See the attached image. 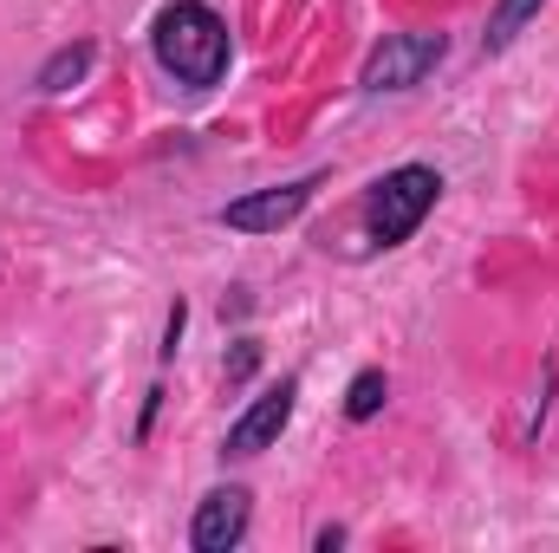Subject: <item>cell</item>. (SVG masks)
Instances as JSON below:
<instances>
[{
  "instance_id": "cell-7",
  "label": "cell",
  "mask_w": 559,
  "mask_h": 553,
  "mask_svg": "<svg viewBox=\"0 0 559 553\" xmlns=\"http://www.w3.org/2000/svg\"><path fill=\"white\" fill-rule=\"evenodd\" d=\"M92 66H98V46H92V39H72V46L46 52V66L33 72V85H39L46 98H66L72 85H85V79H92Z\"/></svg>"
},
{
  "instance_id": "cell-3",
  "label": "cell",
  "mask_w": 559,
  "mask_h": 553,
  "mask_svg": "<svg viewBox=\"0 0 559 553\" xmlns=\"http://www.w3.org/2000/svg\"><path fill=\"white\" fill-rule=\"evenodd\" d=\"M449 59V33L436 26H411V33H384L365 66H358V85L365 92H417L423 79Z\"/></svg>"
},
{
  "instance_id": "cell-6",
  "label": "cell",
  "mask_w": 559,
  "mask_h": 553,
  "mask_svg": "<svg viewBox=\"0 0 559 553\" xmlns=\"http://www.w3.org/2000/svg\"><path fill=\"white\" fill-rule=\"evenodd\" d=\"M254 528V495L248 482H222L195 502V521H189V548L195 553H235Z\"/></svg>"
},
{
  "instance_id": "cell-5",
  "label": "cell",
  "mask_w": 559,
  "mask_h": 553,
  "mask_svg": "<svg viewBox=\"0 0 559 553\" xmlns=\"http://www.w3.org/2000/svg\"><path fill=\"white\" fill-rule=\"evenodd\" d=\"M293 411H299V378H280V385H267L261 398H248V411L228 423L222 456H228V462H248V456L274 449L280 436H286V423H293Z\"/></svg>"
},
{
  "instance_id": "cell-1",
  "label": "cell",
  "mask_w": 559,
  "mask_h": 553,
  "mask_svg": "<svg viewBox=\"0 0 559 553\" xmlns=\"http://www.w3.org/2000/svg\"><path fill=\"white\" fill-rule=\"evenodd\" d=\"M150 59L182 92H215L235 66V33L209 0H169L150 26Z\"/></svg>"
},
{
  "instance_id": "cell-8",
  "label": "cell",
  "mask_w": 559,
  "mask_h": 553,
  "mask_svg": "<svg viewBox=\"0 0 559 553\" xmlns=\"http://www.w3.org/2000/svg\"><path fill=\"white\" fill-rule=\"evenodd\" d=\"M540 7L547 0H495V13H488V33H481V59H501L534 20H540Z\"/></svg>"
},
{
  "instance_id": "cell-13",
  "label": "cell",
  "mask_w": 559,
  "mask_h": 553,
  "mask_svg": "<svg viewBox=\"0 0 559 553\" xmlns=\"http://www.w3.org/2000/svg\"><path fill=\"white\" fill-rule=\"evenodd\" d=\"M312 548H319V553H338V548H345V528H338V521H332V528H319V534H312Z\"/></svg>"
},
{
  "instance_id": "cell-4",
  "label": "cell",
  "mask_w": 559,
  "mask_h": 553,
  "mask_svg": "<svg viewBox=\"0 0 559 553\" xmlns=\"http://www.w3.org/2000/svg\"><path fill=\"white\" fill-rule=\"evenodd\" d=\"M319 189H325V169H306V176H293V183L248 189V196L222 202V209H215V222H222V228H235V235H280V228H293V222L312 209V196H319Z\"/></svg>"
},
{
  "instance_id": "cell-11",
  "label": "cell",
  "mask_w": 559,
  "mask_h": 553,
  "mask_svg": "<svg viewBox=\"0 0 559 553\" xmlns=\"http://www.w3.org/2000/svg\"><path fill=\"white\" fill-rule=\"evenodd\" d=\"M254 365H261V345H254V339H241V345H235V358H228V385H248V378H254Z\"/></svg>"
},
{
  "instance_id": "cell-12",
  "label": "cell",
  "mask_w": 559,
  "mask_h": 553,
  "mask_svg": "<svg viewBox=\"0 0 559 553\" xmlns=\"http://www.w3.org/2000/svg\"><path fill=\"white\" fill-rule=\"evenodd\" d=\"M156 411H163V385H150V391H143V416H138V436H150V423H156Z\"/></svg>"
},
{
  "instance_id": "cell-10",
  "label": "cell",
  "mask_w": 559,
  "mask_h": 553,
  "mask_svg": "<svg viewBox=\"0 0 559 553\" xmlns=\"http://www.w3.org/2000/svg\"><path fill=\"white\" fill-rule=\"evenodd\" d=\"M182 332H189V299L176 293V299H169V313H163V345H156V358H163V365L176 358V345H182Z\"/></svg>"
},
{
  "instance_id": "cell-2",
  "label": "cell",
  "mask_w": 559,
  "mask_h": 553,
  "mask_svg": "<svg viewBox=\"0 0 559 553\" xmlns=\"http://www.w3.org/2000/svg\"><path fill=\"white\" fill-rule=\"evenodd\" d=\"M442 189H449V183H442L436 163H397V169H384V176L365 189V209H358L365 242H371V248H404L423 222L436 215Z\"/></svg>"
},
{
  "instance_id": "cell-9",
  "label": "cell",
  "mask_w": 559,
  "mask_h": 553,
  "mask_svg": "<svg viewBox=\"0 0 559 553\" xmlns=\"http://www.w3.org/2000/svg\"><path fill=\"white\" fill-rule=\"evenodd\" d=\"M384 404H391V378H384L378 365H365V372L345 385V416H352V423H371Z\"/></svg>"
}]
</instances>
